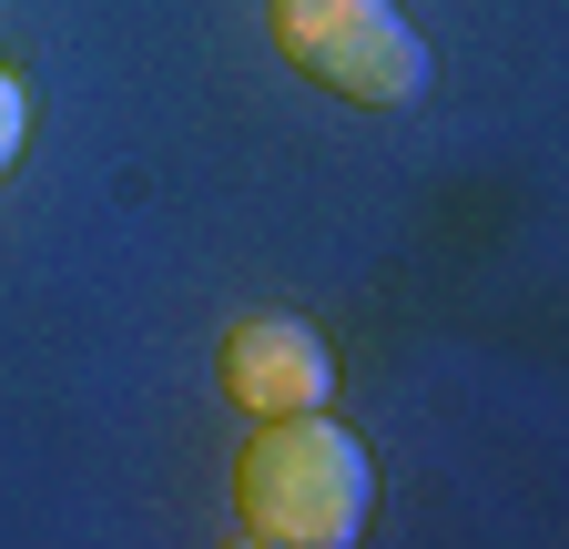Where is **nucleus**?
I'll return each mask as SVG.
<instances>
[{
    "mask_svg": "<svg viewBox=\"0 0 569 549\" xmlns=\"http://www.w3.org/2000/svg\"><path fill=\"white\" fill-rule=\"evenodd\" d=\"M234 529L264 549H346L367 529V448L326 407L264 418V438H244L234 458Z\"/></svg>",
    "mask_w": 569,
    "mask_h": 549,
    "instance_id": "obj_1",
    "label": "nucleus"
},
{
    "mask_svg": "<svg viewBox=\"0 0 569 549\" xmlns=\"http://www.w3.org/2000/svg\"><path fill=\"white\" fill-rule=\"evenodd\" d=\"M274 51L306 82L346 92V102H417L427 92V41L407 31L397 0H274Z\"/></svg>",
    "mask_w": 569,
    "mask_h": 549,
    "instance_id": "obj_2",
    "label": "nucleus"
},
{
    "mask_svg": "<svg viewBox=\"0 0 569 549\" xmlns=\"http://www.w3.org/2000/svg\"><path fill=\"white\" fill-rule=\"evenodd\" d=\"M326 387H336V357H326L316 326L244 316L224 336V397L244 407V418H306V407H326Z\"/></svg>",
    "mask_w": 569,
    "mask_h": 549,
    "instance_id": "obj_3",
    "label": "nucleus"
},
{
    "mask_svg": "<svg viewBox=\"0 0 569 549\" xmlns=\"http://www.w3.org/2000/svg\"><path fill=\"white\" fill-rule=\"evenodd\" d=\"M21 132H31V102H21V82L0 72V173L21 163Z\"/></svg>",
    "mask_w": 569,
    "mask_h": 549,
    "instance_id": "obj_4",
    "label": "nucleus"
}]
</instances>
